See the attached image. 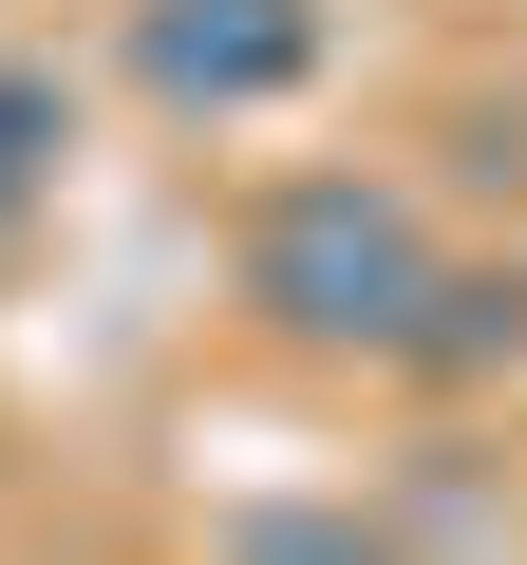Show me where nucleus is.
Returning a JSON list of instances; mask_svg holds the SVG:
<instances>
[{
  "label": "nucleus",
  "mask_w": 527,
  "mask_h": 565,
  "mask_svg": "<svg viewBox=\"0 0 527 565\" xmlns=\"http://www.w3.org/2000/svg\"><path fill=\"white\" fill-rule=\"evenodd\" d=\"M264 302H283L302 340H396V359H415L433 245H415L396 189H302V207H264Z\"/></svg>",
  "instance_id": "f257e3e1"
},
{
  "label": "nucleus",
  "mask_w": 527,
  "mask_h": 565,
  "mask_svg": "<svg viewBox=\"0 0 527 565\" xmlns=\"http://www.w3.org/2000/svg\"><path fill=\"white\" fill-rule=\"evenodd\" d=\"M302 57H321V20H302V0H151V95H189V114L283 95Z\"/></svg>",
  "instance_id": "f03ea898"
},
{
  "label": "nucleus",
  "mask_w": 527,
  "mask_h": 565,
  "mask_svg": "<svg viewBox=\"0 0 527 565\" xmlns=\"http://www.w3.org/2000/svg\"><path fill=\"white\" fill-rule=\"evenodd\" d=\"M415 359H527V282H433V302H415Z\"/></svg>",
  "instance_id": "7ed1b4c3"
},
{
  "label": "nucleus",
  "mask_w": 527,
  "mask_h": 565,
  "mask_svg": "<svg viewBox=\"0 0 527 565\" xmlns=\"http://www.w3.org/2000/svg\"><path fill=\"white\" fill-rule=\"evenodd\" d=\"M20 170H39V95H0V207H20Z\"/></svg>",
  "instance_id": "20e7f679"
}]
</instances>
